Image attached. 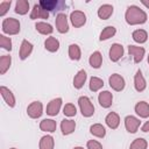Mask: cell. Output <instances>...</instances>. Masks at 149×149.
Listing matches in <instances>:
<instances>
[{
  "instance_id": "d6a6232c",
  "label": "cell",
  "mask_w": 149,
  "mask_h": 149,
  "mask_svg": "<svg viewBox=\"0 0 149 149\" xmlns=\"http://www.w3.org/2000/svg\"><path fill=\"white\" fill-rule=\"evenodd\" d=\"M88 86H90V90L92 92H97V91H99L104 86V81L99 77H91Z\"/></svg>"
},
{
  "instance_id": "8992f818",
  "label": "cell",
  "mask_w": 149,
  "mask_h": 149,
  "mask_svg": "<svg viewBox=\"0 0 149 149\" xmlns=\"http://www.w3.org/2000/svg\"><path fill=\"white\" fill-rule=\"evenodd\" d=\"M70 21L74 28L83 27L86 23V15L81 10H73L70 14Z\"/></svg>"
},
{
  "instance_id": "ba28073f",
  "label": "cell",
  "mask_w": 149,
  "mask_h": 149,
  "mask_svg": "<svg viewBox=\"0 0 149 149\" xmlns=\"http://www.w3.org/2000/svg\"><path fill=\"white\" fill-rule=\"evenodd\" d=\"M56 29L61 34H65L69 31V22H68V16L64 13H59L56 16Z\"/></svg>"
},
{
  "instance_id": "e575fe53",
  "label": "cell",
  "mask_w": 149,
  "mask_h": 149,
  "mask_svg": "<svg viewBox=\"0 0 149 149\" xmlns=\"http://www.w3.org/2000/svg\"><path fill=\"white\" fill-rule=\"evenodd\" d=\"M63 113H64L65 116L71 118V116H74L77 114V108L73 104L69 102V104H65V106L63 107Z\"/></svg>"
},
{
  "instance_id": "9c48e42d",
  "label": "cell",
  "mask_w": 149,
  "mask_h": 149,
  "mask_svg": "<svg viewBox=\"0 0 149 149\" xmlns=\"http://www.w3.org/2000/svg\"><path fill=\"white\" fill-rule=\"evenodd\" d=\"M62 102H63L62 98H55V99L50 100V102L47 106V114L50 116H56L61 111Z\"/></svg>"
},
{
  "instance_id": "cb8c5ba5",
  "label": "cell",
  "mask_w": 149,
  "mask_h": 149,
  "mask_svg": "<svg viewBox=\"0 0 149 149\" xmlns=\"http://www.w3.org/2000/svg\"><path fill=\"white\" fill-rule=\"evenodd\" d=\"M88 63L92 68L94 69H99L102 64V56L100 54V51H94L91 54L90 58H88Z\"/></svg>"
},
{
  "instance_id": "8fae6325",
  "label": "cell",
  "mask_w": 149,
  "mask_h": 149,
  "mask_svg": "<svg viewBox=\"0 0 149 149\" xmlns=\"http://www.w3.org/2000/svg\"><path fill=\"white\" fill-rule=\"evenodd\" d=\"M109 59L112 62H118L122 56H123V47L119 43H114L112 44V47L109 48Z\"/></svg>"
},
{
  "instance_id": "44dd1931",
  "label": "cell",
  "mask_w": 149,
  "mask_h": 149,
  "mask_svg": "<svg viewBox=\"0 0 149 149\" xmlns=\"http://www.w3.org/2000/svg\"><path fill=\"white\" fill-rule=\"evenodd\" d=\"M135 113L140 116V118H148L149 116V104L146 101H139L135 105Z\"/></svg>"
},
{
  "instance_id": "7bdbcfd3",
  "label": "cell",
  "mask_w": 149,
  "mask_h": 149,
  "mask_svg": "<svg viewBox=\"0 0 149 149\" xmlns=\"http://www.w3.org/2000/svg\"><path fill=\"white\" fill-rule=\"evenodd\" d=\"M148 64H149V55H148Z\"/></svg>"
},
{
  "instance_id": "836d02e7",
  "label": "cell",
  "mask_w": 149,
  "mask_h": 149,
  "mask_svg": "<svg viewBox=\"0 0 149 149\" xmlns=\"http://www.w3.org/2000/svg\"><path fill=\"white\" fill-rule=\"evenodd\" d=\"M147 147H148L147 141L142 137H137L130 143L129 149H147Z\"/></svg>"
},
{
  "instance_id": "ab89813d",
  "label": "cell",
  "mask_w": 149,
  "mask_h": 149,
  "mask_svg": "<svg viewBox=\"0 0 149 149\" xmlns=\"http://www.w3.org/2000/svg\"><path fill=\"white\" fill-rule=\"evenodd\" d=\"M141 130L144 132V133H148V132H149V121H147V122L141 127Z\"/></svg>"
},
{
  "instance_id": "277c9868",
  "label": "cell",
  "mask_w": 149,
  "mask_h": 149,
  "mask_svg": "<svg viewBox=\"0 0 149 149\" xmlns=\"http://www.w3.org/2000/svg\"><path fill=\"white\" fill-rule=\"evenodd\" d=\"M108 84H109V86H111L114 91H116V92L122 91V90L125 88V86H126L125 78H123L121 74H119V73H113V74H111L109 78H108Z\"/></svg>"
},
{
  "instance_id": "ee69618b",
  "label": "cell",
  "mask_w": 149,
  "mask_h": 149,
  "mask_svg": "<svg viewBox=\"0 0 149 149\" xmlns=\"http://www.w3.org/2000/svg\"><path fill=\"white\" fill-rule=\"evenodd\" d=\"M9 149H16V148H9Z\"/></svg>"
},
{
  "instance_id": "7c38bea8",
  "label": "cell",
  "mask_w": 149,
  "mask_h": 149,
  "mask_svg": "<svg viewBox=\"0 0 149 149\" xmlns=\"http://www.w3.org/2000/svg\"><path fill=\"white\" fill-rule=\"evenodd\" d=\"M0 93H1V97H2V99L5 100V102H6L9 107H14V106H15L16 100H15L14 93H13L9 88H7L6 86H0Z\"/></svg>"
},
{
  "instance_id": "9a60e30c",
  "label": "cell",
  "mask_w": 149,
  "mask_h": 149,
  "mask_svg": "<svg viewBox=\"0 0 149 149\" xmlns=\"http://www.w3.org/2000/svg\"><path fill=\"white\" fill-rule=\"evenodd\" d=\"M33 52V44L27 41V40H23L21 42V47H20V52H19V56H20V59H26L30 56V54Z\"/></svg>"
},
{
  "instance_id": "5bb4252c",
  "label": "cell",
  "mask_w": 149,
  "mask_h": 149,
  "mask_svg": "<svg viewBox=\"0 0 149 149\" xmlns=\"http://www.w3.org/2000/svg\"><path fill=\"white\" fill-rule=\"evenodd\" d=\"M134 87L137 92H143L147 87V81H146L141 70H137L136 74L134 76Z\"/></svg>"
},
{
  "instance_id": "484cf974",
  "label": "cell",
  "mask_w": 149,
  "mask_h": 149,
  "mask_svg": "<svg viewBox=\"0 0 149 149\" xmlns=\"http://www.w3.org/2000/svg\"><path fill=\"white\" fill-rule=\"evenodd\" d=\"M38 147H40V149H54V147H55L54 137L51 135H44V136H42L41 140H40Z\"/></svg>"
},
{
  "instance_id": "d4e9b609",
  "label": "cell",
  "mask_w": 149,
  "mask_h": 149,
  "mask_svg": "<svg viewBox=\"0 0 149 149\" xmlns=\"http://www.w3.org/2000/svg\"><path fill=\"white\" fill-rule=\"evenodd\" d=\"M132 37H133V40H134L136 43L142 44V43H146V42H147V40H148V34H147V31H146L144 29H136V30L133 31Z\"/></svg>"
},
{
  "instance_id": "d6986e66",
  "label": "cell",
  "mask_w": 149,
  "mask_h": 149,
  "mask_svg": "<svg viewBox=\"0 0 149 149\" xmlns=\"http://www.w3.org/2000/svg\"><path fill=\"white\" fill-rule=\"evenodd\" d=\"M56 128H57L56 121L52 120V119H43V120L40 122V129H41L42 132L54 133V132H56Z\"/></svg>"
},
{
  "instance_id": "7402d4cb",
  "label": "cell",
  "mask_w": 149,
  "mask_h": 149,
  "mask_svg": "<svg viewBox=\"0 0 149 149\" xmlns=\"http://www.w3.org/2000/svg\"><path fill=\"white\" fill-rule=\"evenodd\" d=\"M113 14V6L109 5V3H105V5H101L98 9V16L101 19V20H107L111 17V15Z\"/></svg>"
},
{
  "instance_id": "e0dca14e",
  "label": "cell",
  "mask_w": 149,
  "mask_h": 149,
  "mask_svg": "<svg viewBox=\"0 0 149 149\" xmlns=\"http://www.w3.org/2000/svg\"><path fill=\"white\" fill-rule=\"evenodd\" d=\"M48 17H49V12L44 10L40 5L35 3L30 13V19L36 20V19H48Z\"/></svg>"
},
{
  "instance_id": "ac0fdd59",
  "label": "cell",
  "mask_w": 149,
  "mask_h": 149,
  "mask_svg": "<svg viewBox=\"0 0 149 149\" xmlns=\"http://www.w3.org/2000/svg\"><path fill=\"white\" fill-rule=\"evenodd\" d=\"M76 129V122L71 119H64L61 122V130L63 135H70Z\"/></svg>"
},
{
  "instance_id": "6da1fadb",
  "label": "cell",
  "mask_w": 149,
  "mask_h": 149,
  "mask_svg": "<svg viewBox=\"0 0 149 149\" xmlns=\"http://www.w3.org/2000/svg\"><path fill=\"white\" fill-rule=\"evenodd\" d=\"M125 19H126V22L128 24L135 26V24L146 23L148 16H147V13L143 9H141L139 6L132 5V6L127 7V10L125 13Z\"/></svg>"
},
{
  "instance_id": "f546056e",
  "label": "cell",
  "mask_w": 149,
  "mask_h": 149,
  "mask_svg": "<svg viewBox=\"0 0 149 149\" xmlns=\"http://www.w3.org/2000/svg\"><path fill=\"white\" fill-rule=\"evenodd\" d=\"M15 13L20 15H24L29 10V2L27 0H17L15 3Z\"/></svg>"
},
{
  "instance_id": "d590c367",
  "label": "cell",
  "mask_w": 149,
  "mask_h": 149,
  "mask_svg": "<svg viewBox=\"0 0 149 149\" xmlns=\"http://www.w3.org/2000/svg\"><path fill=\"white\" fill-rule=\"evenodd\" d=\"M38 5L44 10L49 12V10H54V8L57 6V1H55V0H42V1H40Z\"/></svg>"
},
{
  "instance_id": "b9f144b4",
  "label": "cell",
  "mask_w": 149,
  "mask_h": 149,
  "mask_svg": "<svg viewBox=\"0 0 149 149\" xmlns=\"http://www.w3.org/2000/svg\"><path fill=\"white\" fill-rule=\"evenodd\" d=\"M73 149H84V148H83V147H74Z\"/></svg>"
},
{
  "instance_id": "4fadbf2b",
  "label": "cell",
  "mask_w": 149,
  "mask_h": 149,
  "mask_svg": "<svg viewBox=\"0 0 149 149\" xmlns=\"http://www.w3.org/2000/svg\"><path fill=\"white\" fill-rule=\"evenodd\" d=\"M98 101L100 104L101 107L104 108H108L112 106L113 102V94L109 91H101L98 95Z\"/></svg>"
},
{
  "instance_id": "ffe728a7",
  "label": "cell",
  "mask_w": 149,
  "mask_h": 149,
  "mask_svg": "<svg viewBox=\"0 0 149 149\" xmlns=\"http://www.w3.org/2000/svg\"><path fill=\"white\" fill-rule=\"evenodd\" d=\"M86 78H87L86 71L85 70H79L76 73V76L73 77V86H74V88L80 90L84 86V84L86 81Z\"/></svg>"
},
{
  "instance_id": "2e32d148",
  "label": "cell",
  "mask_w": 149,
  "mask_h": 149,
  "mask_svg": "<svg viewBox=\"0 0 149 149\" xmlns=\"http://www.w3.org/2000/svg\"><path fill=\"white\" fill-rule=\"evenodd\" d=\"M105 122L111 129H116L120 125V116L115 112H109L105 118Z\"/></svg>"
},
{
  "instance_id": "74e56055",
  "label": "cell",
  "mask_w": 149,
  "mask_h": 149,
  "mask_svg": "<svg viewBox=\"0 0 149 149\" xmlns=\"http://www.w3.org/2000/svg\"><path fill=\"white\" fill-rule=\"evenodd\" d=\"M10 0L9 1H2V2H0V16H3L7 12H8V9H9V7H10Z\"/></svg>"
},
{
  "instance_id": "4dcf8cb0",
  "label": "cell",
  "mask_w": 149,
  "mask_h": 149,
  "mask_svg": "<svg viewBox=\"0 0 149 149\" xmlns=\"http://www.w3.org/2000/svg\"><path fill=\"white\" fill-rule=\"evenodd\" d=\"M69 57L71 61H79L81 57V50L78 44H70L69 45Z\"/></svg>"
},
{
  "instance_id": "603a6c76",
  "label": "cell",
  "mask_w": 149,
  "mask_h": 149,
  "mask_svg": "<svg viewBox=\"0 0 149 149\" xmlns=\"http://www.w3.org/2000/svg\"><path fill=\"white\" fill-rule=\"evenodd\" d=\"M44 48L50 52H56L59 49V41L56 37L50 36L44 41Z\"/></svg>"
},
{
  "instance_id": "f1b7e54d",
  "label": "cell",
  "mask_w": 149,
  "mask_h": 149,
  "mask_svg": "<svg viewBox=\"0 0 149 149\" xmlns=\"http://www.w3.org/2000/svg\"><path fill=\"white\" fill-rule=\"evenodd\" d=\"M12 64V57L9 55H2L0 57V74H5Z\"/></svg>"
},
{
  "instance_id": "52a82bcc",
  "label": "cell",
  "mask_w": 149,
  "mask_h": 149,
  "mask_svg": "<svg viewBox=\"0 0 149 149\" xmlns=\"http://www.w3.org/2000/svg\"><path fill=\"white\" fill-rule=\"evenodd\" d=\"M140 125H141L140 119H137L134 115H127L125 118V127H126L128 133H132V134L136 133L139 127H140Z\"/></svg>"
},
{
  "instance_id": "5b68a950",
  "label": "cell",
  "mask_w": 149,
  "mask_h": 149,
  "mask_svg": "<svg viewBox=\"0 0 149 149\" xmlns=\"http://www.w3.org/2000/svg\"><path fill=\"white\" fill-rule=\"evenodd\" d=\"M43 113V105L41 101H33L27 107V114L31 119H37Z\"/></svg>"
},
{
  "instance_id": "f35d334b",
  "label": "cell",
  "mask_w": 149,
  "mask_h": 149,
  "mask_svg": "<svg viewBox=\"0 0 149 149\" xmlns=\"http://www.w3.org/2000/svg\"><path fill=\"white\" fill-rule=\"evenodd\" d=\"M87 149H102V146L100 144V142L95 141V140H90L86 143Z\"/></svg>"
},
{
  "instance_id": "7a4b0ae2",
  "label": "cell",
  "mask_w": 149,
  "mask_h": 149,
  "mask_svg": "<svg viewBox=\"0 0 149 149\" xmlns=\"http://www.w3.org/2000/svg\"><path fill=\"white\" fill-rule=\"evenodd\" d=\"M78 105H79V109H80L83 116L90 118L94 114V106H93V104H92V101L90 100L88 97H86V95L79 97Z\"/></svg>"
},
{
  "instance_id": "1f68e13d",
  "label": "cell",
  "mask_w": 149,
  "mask_h": 149,
  "mask_svg": "<svg viewBox=\"0 0 149 149\" xmlns=\"http://www.w3.org/2000/svg\"><path fill=\"white\" fill-rule=\"evenodd\" d=\"M115 33H116L115 27H113V26H107V27H105V28L102 29V31L100 33L99 40H100V41H106V40L113 37V36L115 35Z\"/></svg>"
},
{
  "instance_id": "4316f807",
  "label": "cell",
  "mask_w": 149,
  "mask_h": 149,
  "mask_svg": "<svg viewBox=\"0 0 149 149\" xmlns=\"http://www.w3.org/2000/svg\"><path fill=\"white\" fill-rule=\"evenodd\" d=\"M90 133L95 137L102 139L106 135V129L101 123H94L90 127Z\"/></svg>"
},
{
  "instance_id": "8d00e7d4",
  "label": "cell",
  "mask_w": 149,
  "mask_h": 149,
  "mask_svg": "<svg viewBox=\"0 0 149 149\" xmlns=\"http://www.w3.org/2000/svg\"><path fill=\"white\" fill-rule=\"evenodd\" d=\"M0 47L7 51H10L12 50V40L10 37H7L5 35H0Z\"/></svg>"
},
{
  "instance_id": "83f0119b",
  "label": "cell",
  "mask_w": 149,
  "mask_h": 149,
  "mask_svg": "<svg viewBox=\"0 0 149 149\" xmlns=\"http://www.w3.org/2000/svg\"><path fill=\"white\" fill-rule=\"evenodd\" d=\"M35 28H36V30L40 33V34H42V35H50L52 31H54V28H52V26L51 24H49V23H47V22H36V24H35Z\"/></svg>"
},
{
  "instance_id": "60d3db41",
  "label": "cell",
  "mask_w": 149,
  "mask_h": 149,
  "mask_svg": "<svg viewBox=\"0 0 149 149\" xmlns=\"http://www.w3.org/2000/svg\"><path fill=\"white\" fill-rule=\"evenodd\" d=\"M141 2H142V5H144L149 9V0H141Z\"/></svg>"
},
{
  "instance_id": "30bf717a",
  "label": "cell",
  "mask_w": 149,
  "mask_h": 149,
  "mask_svg": "<svg viewBox=\"0 0 149 149\" xmlns=\"http://www.w3.org/2000/svg\"><path fill=\"white\" fill-rule=\"evenodd\" d=\"M144 48L143 47H139V45H128V54L130 56H133L134 62L135 63H140L143 57H144Z\"/></svg>"
},
{
  "instance_id": "3957f363",
  "label": "cell",
  "mask_w": 149,
  "mask_h": 149,
  "mask_svg": "<svg viewBox=\"0 0 149 149\" xmlns=\"http://www.w3.org/2000/svg\"><path fill=\"white\" fill-rule=\"evenodd\" d=\"M2 31L7 35H16L20 33V22L14 17H7L2 21Z\"/></svg>"
}]
</instances>
